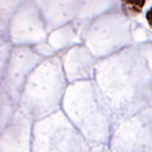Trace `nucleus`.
I'll return each mask as SVG.
<instances>
[{
    "mask_svg": "<svg viewBox=\"0 0 152 152\" xmlns=\"http://www.w3.org/2000/svg\"><path fill=\"white\" fill-rule=\"evenodd\" d=\"M123 4L128 12L137 14V12H140L143 10L144 4H145V0H123Z\"/></svg>",
    "mask_w": 152,
    "mask_h": 152,
    "instance_id": "nucleus-1",
    "label": "nucleus"
},
{
    "mask_svg": "<svg viewBox=\"0 0 152 152\" xmlns=\"http://www.w3.org/2000/svg\"><path fill=\"white\" fill-rule=\"evenodd\" d=\"M147 22H148V24H149V27L152 28V7L149 8V11L147 12Z\"/></svg>",
    "mask_w": 152,
    "mask_h": 152,
    "instance_id": "nucleus-2",
    "label": "nucleus"
}]
</instances>
